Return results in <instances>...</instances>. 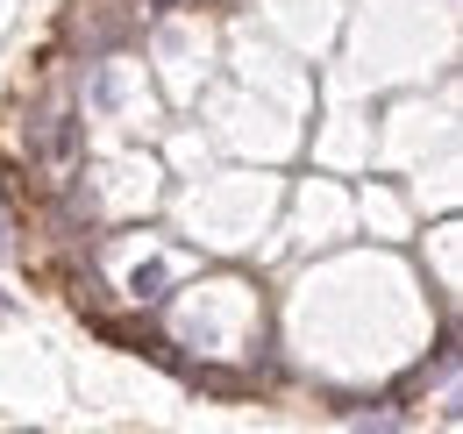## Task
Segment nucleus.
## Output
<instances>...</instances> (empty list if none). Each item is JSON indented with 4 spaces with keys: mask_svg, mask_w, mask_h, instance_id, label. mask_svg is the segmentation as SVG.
<instances>
[{
    "mask_svg": "<svg viewBox=\"0 0 463 434\" xmlns=\"http://www.w3.org/2000/svg\"><path fill=\"white\" fill-rule=\"evenodd\" d=\"M79 114L71 108H51V114H36L29 128H22V143H29V157L36 164H79Z\"/></svg>",
    "mask_w": 463,
    "mask_h": 434,
    "instance_id": "nucleus-1",
    "label": "nucleus"
},
{
    "mask_svg": "<svg viewBox=\"0 0 463 434\" xmlns=\"http://www.w3.org/2000/svg\"><path fill=\"white\" fill-rule=\"evenodd\" d=\"M128 292L136 299H165V264H143V271L128 278Z\"/></svg>",
    "mask_w": 463,
    "mask_h": 434,
    "instance_id": "nucleus-2",
    "label": "nucleus"
},
{
    "mask_svg": "<svg viewBox=\"0 0 463 434\" xmlns=\"http://www.w3.org/2000/svg\"><path fill=\"white\" fill-rule=\"evenodd\" d=\"M14 250V228H7V207H0V257Z\"/></svg>",
    "mask_w": 463,
    "mask_h": 434,
    "instance_id": "nucleus-3",
    "label": "nucleus"
},
{
    "mask_svg": "<svg viewBox=\"0 0 463 434\" xmlns=\"http://www.w3.org/2000/svg\"><path fill=\"white\" fill-rule=\"evenodd\" d=\"M0 307H7V292H0Z\"/></svg>",
    "mask_w": 463,
    "mask_h": 434,
    "instance_id": "nucleus-4",
    "label": "nucleus"
}]
</instances>
